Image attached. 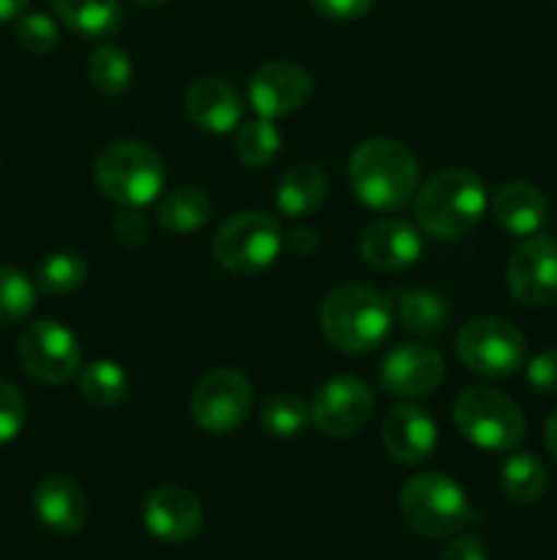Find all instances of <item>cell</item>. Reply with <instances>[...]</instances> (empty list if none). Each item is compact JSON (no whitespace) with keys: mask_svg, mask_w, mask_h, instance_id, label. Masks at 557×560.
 I'll return each instance as SVG.
<instances>
[{"mask_svg":"<svg viewBox=\"0 0 557 560\" xmlns=\"http://www.w3.org/2000/svg\"><path fill=\"white\" fill-rule=\"evenodd\" d=\"M355 197L375 211H396L418 189V162L396 140L371 137L349 156Z\"/></svg>","mask_w":557,"mask_h":560,"instance_id":"1","label":"cell"},{"mask_svg":"<svg viewBox=\"0 0 557 560\" xmlns=\"http://www.w3.org/2000/svg\"><path fill=\"white\" fill-rule=\"evenodd\" d=\"M320 326L336 350L369 353L380 348L391 334V301L364 284H342L322 301Z\"/></svg>","mask_w":557,"mask_h":560,"instance_id":"2","label":"cell"},{"mask_svg":"<svg viewBox=\"0 0 557 560\" xmlns=\"http://www.w3.org/2000/svg\"><path fill=\"white\" fill-rule=\"evenodd\" d=\"M486 186L462 167L431 175L415 197V219L431 238H462L486 211Z\"/></svg>","mask_w":557,"mask_h":560,"instance_id":"3","label":"cell"},{"mask_svg":"<svg viewBox=\"0 0 557 560\" xmlns=\"http://www.w3.org/2000/svg\"><path fill=\"white\" fill-rule=\"evenodd\" d=\"M93 175L104 197L123 208H142L158 200L164 189V162L153 148L118 140L102 148Z\"/></svg>","mask_w":557,"mask_h":560,"instance_id":"4","label":"cell"},{"mask_svg":"<svg viewBox=\"0 0 557 560\" xmlns=\"http://www.w3.org/2000/svg\"><path fill=\"white\" fill-rule=\"evenodd\" d=\"M399 506H402L404 523L415 534L429 536V539L453 536L473 520L467 495L446 474L413 476L404 485Z\"/></svg>","mask_w":557,"mask_h":560,"instance_id":"5","label":"cell"},{"mask_svg":"<svg viewBox=\"0 0 557 560\" xmlns=\"http://www.w3.org/2000/svg\"><path fill=\"white\" fill-rule=\"evenodd\" d=\"M453 424L484 452H511L524 438V413L497 388H464L453 402Z\"/></svg>","mask_w":557,"mask_h":560,"instance_id":"6","label":"cell"},{"mask_svg":"<svg viewBox=\"0 0 557 560\" xmlns=\"http://www.w3.org/2000/svg\"><path fill=\"white\" fill-rule=\"evenodd\" d=\"M284 244L282 224L276 217L262 211L235 213L213 235V257L227 271L249 277L265 271L278 257Z\"/></svg>","mask_w":557,"mask_h":560,"instance_id":"7","label":"cell"},{"mask_svg":"<svg viewBox=\"0 0 557 560\" xmlns=\"http://www.w3.org/2000/svg\"><path fill=\"white\" fill-rule=\"evenodd\" d=\"M457 353L467 370L486 377H508L519 372L528 345L519 328L497 317H478L464 323L457 337Z\"/></svg>","mask_w":557,"mask_h":560,"instance_id":"8","label":"cell"},{"mask_svg":"<svg viewBox=\"0 0 557 560\" xmlns=\"http://www.w3.org/2000/svg\"><path fill=\"white\" fill-rule=\"evenodd\" d=\"M251 383L238 370H213L191 394V416L211 435H229L251 413Z\"/></svg>","mask_w":557,"mask_h":560,"instance_id":"9","label":"cell"},{"mask_svg":"<svg viewBox=\"0 0 557 560\" xmlns=\"http://www.w3.org/2000/svg\"><path fill=\"white\" fill-rule=\"evenodd\" d=\"M20 361L36 381L60 386L80 372L82 350L74 331L58 320H36L22 331Z\"/></svg>","mask_w":557,"mask_h":560,"instance_id":"10","label":"cell"},{"mask_svg":"<svg viewBox=\"0 0 557 560\" xmlns=\"http://www.w3.org/2000/svg\"><path fill=\"white\" fill-rule=\"evenodd\" d=\"M508 288L524 306H546L557 301V238L530 235L508 260Z\"/></svg>","mask_w":557,"mask_h":560,"instance_id":"11","label":"cell"},{"mask_svg":"<svg viewBox=\"0 0 557 560\" xmlns=\"http://www.w3.org/2000/svg\"><path fill=\"white\" fill-rule=\"evenodd\" d=\"M375 410V397L360 377L339 375L328 381L311 399V421L331 438L360 432Z\"/></svg>","mask_w":557,"mask_h":560,"instance_id":"12","label":"cell"},{"mask_svg":"<svg viewBox=\"0 0 557 560\" xmlns=\"http://www.w3.org/2000/svg\"><path fill=\"white\" fill-rule=\"evenodd\" d=\"M446 377V361L431 345L404 342L388 350L380 364V386L391 397L413 399L435 392Z\"/></svg>","mask_w":557,"mask_h":560,"instance_id":"13","label":"cell"},{"mask_svg":"<svg viewBox=\"0 0 557 560\" xmlns=\"http://www.w3.org/2000/svg\"><path fill=\"white\" fill-rule=\"evenodd\" d=\"M311 96V77L304 66L271 60L249 80V104L260 118H284L304 107Z\"/></svg>","mask_w":557,"mask_h":560,"instance_id":"14","label":"cell"},{"mask_svg":"<svg viewBox=\"0 0 557 560\" xmlns=\"http://www.w3.org/2000/svg\"><path fill=\"white\" fill-rule=\"evenodd\" d=\"M382 448L402 465H420L437 446V424L418 405H396L386 413L380 430Z\"/></svg>","mask_w":557,"mask_h":560,"instance_id":"15","label":"cell"},{"mask_svg":"<svg viewBox=\"0 0 557 560\" xmlns=\"http://www.w3.org/2000/svg\"><path fill=\"white\" fill-rule=\"evenodd\" d=\"M142 523L158 541L180 545L200 534L202 506L183 487H162L147 495L142 506Z\"/></svg>","mask_w":557,"mask_h":560,"instance_id":"16","label":"cell"},{"mask_svg":"<svg viewBox=\"0 0 557 560\" xmlns=\"http://www.w3.org/2000/svg\"><path fill=\"white\" fill-rule=\"evenodd\" d=\"M424 252L420 233L404 219H380L360 235V257L377 271H402Z\"/></svg>","mask_w":557,"mask_h":560,"instance_id":"17","label":"cell"},{"mask_svg":"<svg viewBox=\"0 0 557 560\" xmlns=\"http://www.w3.org/2000/svg\"><path fill=\"white\" fill-rule=\"evenodd\" d=\"M186 113L191 124L211 135H227L244 118V102L224 77H200L186 91Z\"/></svg>","mask_w":557,"mask_h":560,"instance_id":"18","label":"cell"},{"mask_svg":"<svg viewBox=\"0 0 557 560\" xmlns=\"http://www.w3.org/2000/svg\"><path fill=\"white\" fill-rule=\"evenodd\" d=\"M33 509L44 528L58 536L76 534L87 520L85 492L69 476H47L33 492Z\"/></svg>","mask_w":557,"mask_h":560,"instance_id":"19","label":"cell"},{"mask_svg":"<svg viewBox=\"0 0 557 560\" xmlns=\"http://www.w3.org/2000/svg\"><path fill=\"white\" fill-rule=\"evenodd\" d=\"M491 213H495V222L506 233L519 235V238H530V235H535L544 228L546 200L533 184L511 180V184L500 186V191L495 195Z\"/></svg>","mask_w":557,"mask_h":560,"instance_id":"20","label":"cell"},{"mask_svg":"<svg viewBox=\"0 0 557 560\" xmlns=\"http://www.w3.org/2000/svg\"><path fill=\"white\" fill-rule=\"evenodd\" d=\"M388 301H391L393 315L404 323L407 331L420 334V337H435L446 328L448 301L435 290L393 288Z\"/></svg>","mask_w":557,"mask_h":560,"instance_id":"21","label":"cell"},{"mask_svg":"<svg viewBox=\"0 0 557 560\" xmlns=\"http://www.w3.org/2000/svg\"><path fill=\"white\" fill-rule=\"evenodd\" d=\"M66 27L85 38H109L123 25L120 0H52Z\"/></svg>","mask_w":557,"mask_h":560,"instance_id":"22","label":"cell"},{"mask_svg":"<svg viewBox=\"0 0 557 560\" xmlns=\"http://www.w3.org/2000/svg\"><path fill=\"white\" fill-rule=\"evenodd\" d=\"M328 178L317 164H295L278 178L276 206L293 219L311 217L325 200Z\"/></svg>","mask_w":557,"mask_h":560,"instance_id":"23","label":"cell"},{"mask_svg":"<svg viewBox=\"0 0 557 560\" xmlns=\"http://www.w3.org/2000/svg\"><path fill=\"white\" fill-rule=\"evenodd\" d=\"M211 217V200L197 186L169 189L158 202V224L169 233H194Z\"/></svg>","mask_w":557,"mask_h":560,"instance_id":"24","label":"cell"},{"mask_svg":"<svg viewBox=\"0 0 557 560\" xmlns=\"http://www.w3.org/2000/svg\"><path fill=\"white\" fill-rule=\"evenodd\" d=\"M76 388L96 408H115L118 402H123L126 392H129V377L120 370V364L98 359L82 366Z\"/></svg>","mask_w":557,"mask_h":560,"instance_id":"25","label":"cell"},{"mask_svg":"<svg viewBox=\"0 0 557 560\" xmlns=\"http://www.w3.org/2000/svg\"><path fill=\"white\" fill-rule=\"evenodd\" d=\"M500 487L511 501L533 503L546 490V468L538 457L530 452H519L502 463Z\"/></svg>","mask_w":557,"mask_h":560,"instance_id":"26","label":"cell"},{"mask_svg":"<svg viewBox=\"0 0 557 560\" xmlns=\"http://www.w3.org/2000/svg\"><path fill=\"white\" fill-rule=\"evenodd\" d=\"M131 58L115 44H102L93 49L91 60H87V77H91L93 88L104 96H120L129 91L131 85Z\"/></svg>","mask_w":557,"mask_h":560,"instance_id":"27","label":"cell"},{"mask_svg":"<svg viewBox=\"0 0 557 560\" xmlns=\"http://www.w3.org/2000/svg\"><path fill=\"white\" fill-rule=\"evenodd\" d=\"M309 421L311 405L306 399L295 397V394H276L260 410L262 430L271 438H282V441L298 438L309 427Z\"/></svg>","mask_w":557,"mask_h":560,"instance_id":"28","label":"cell"},{"mask_svg":"<svg viewBox=\"0 0 557 560\" xmlns=\"http://www.w3.org/2000/svg\"><path fill=\"white\" fill-rule=\"evenodd\" d=\"M278 148H282V135L268 118L251 120V124L240 126L238 135H235V156L246 167H265L273 162Z\"/></svg>","mask_w":557,"mask_h":560,"instance_id":"29","label":"cell"},{"mask_svg":"<svg viewBox=\"0 0 557 560\" xmlns=\"http://www.w3.org/2000/svg\"><path fill=\"white\" fill-rule=\"evenodd\" d=\"M87 277V266L76 252H55L38 266L36 282L44 293L63 295L80 288Z\"/></svg>","mask_w":557,"mask_h":560,"instance_id":"30","label":"cell"},{"mask_svg":"<svg viewBox=\"0 0 557 560\" xmlns=\"http://www.w3.org/2000/svg\"><path fill=\"white\" fill-rule=\"evenodd\" d=\"M36 306V288L25 273L0 266V326L25 320Z\"/></svg>","mask_w":557,"mask_h":560,"instance_id":"31","label":"cell"},{"mask_svg":"<svg viewBox=\"0 0 557 560\" xmlns=\"http://www.w3.org/2000/svg\"><path fill=\"white\" fill-rule=\"evenodd\" d=\"M16 42L27 49V52L44 55L55 49L58 44V25L52 16L33 11V14L16 16Z\"/></svg>","mask_w":557,"mask_h":560,"instance_id":"32","label":"cell"},{"mask_svg":"<svg viewBox=\"0 0 557 560\" xmlns=\"http://www.w3.org/2000/svg\"><path fill=\"white\" fill-rule=\"evenodd\" d=\"M25 424V399L11 383L0 381V446L14 441Z\"/></svg>","mask_w":557,"mask_h":560,"instance_id":"33","label":"cell"},{"mask_svg":"<svg viewBox=\"0 0 557 560\" xmlns=\"http://www.w3.org/2000/svg\"><path fill=\"white\" fill-rule=\"evenodd\" d=\"M528 383L541 394H557V348L544 350L530 361Z\"/></svg>","mask_w":557,"mask_h":560,"instance_id":"34","label":"cell"},{"mask_svg":"<svg viewBox=\"0 0 557 560\" xmlns=\"http://www.w3.org/2000/svg\"><path fill=\"white\" fill-rule=\"evenodd\" d=\"M317 14L336 22H349L364 16L371 9V0H309Z\"/></svg>","mask_w":557,"mask_h":560,"instance_id":"35","label":"cell"},{"mask_svg":"<svg viewBox=\"0 0 557 560\" xmlns=\"http://www.w3.org/2000/svg\"><path fill=\"white\" fill-rule=\"evenodd\" d=\"M115 233H118L120 241H126V244H140L147 233L145 217L140 213V208H126V213H120V219L115 222Z\"/></svg>","mask_w":557,"mask_h":560,"instance_id":"36","label":"cell"},{"mask_svg":"<svg viewBox=\"0 0 557 560\" xmlns=\"http://www.w3.org/2000/svg\"><path fill=\"white\" fill-rule=\"evenodd\" d=\"M440 560H489L486 558V547L475 536H459L451 545L442 550Z\"/></svg>","mask_w":557,"mask_h":560,"instance_id":"37","label":"cell"},{"mask_svg":"<svg viewBox=\"0 0 557 560\" xmlns=\"http://www.w3.org/2000/svg\"><path fill=\"white\" fill-rule=\"evenodd\" d=\"M287 246L293 252H300V255H311V252L320 246V238H317L315 230L309 228H295L293 233L287 235Z\"/></svg>","mask_w":557,"mask_h":560,"instance_id":"38","label":"cell"},{"mask_svg":"<svg viewBox=\"0 0 557 560\" xmlns=\"http://www.w3.org/2000/svg\"><path fill=\"white\" fill-rule=\"evenodd\" d=\"M27 0H0V25L25 14Z\"/></svg>","mask_w":557,"mask_h":560,"instance_id":"39","label":"cell"},{"mask_svg":"<svg viewBox=\"0 0 557 560\" xmlns=\"http://www.w3.org/2000/svg\"><path fill=\"white\" fill-rule=\"evenodd\" d=\"M546 448L557 459V410H552V416L546 419Z\"/></svg>","mask_w":557,"mask_h":560,"instance_id":"40","label":"cell"},{"mask_svg":"<svg viewBox=\"0 0 557 560\" xmlns=\"http://www.w3.org/2000/svg\"><path fill=\"white\" fill-rule=\"evenodd\" d=\"M134 3H140V5H162V3H167V0H134Z\"/></svg>","mask_w":557,"mask_h":560,"instance_id":"41","label":"cell"}]
</instances>
